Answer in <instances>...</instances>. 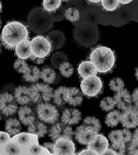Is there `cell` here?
Segmentation results:
<instances>
[{"label": "cell", "mask_w": 138, "mask_h": 155, "mask_svg": "<svg viewBox=\"0 0 138 155\" xmlns=\"http://www.w3.org/2000/svg\"><path fill=\"white\" fill-rule=\"evenodd\" d=\"M28 37H30V32L27 26L21 21H17V20L7 23L2 27L0 35L2 45L8 50L14 49L23 40H27Z\"/></svg>", "instance_id": "6da1fadb"}, {"label": "cell", "mask_w": 138, "mask_h": 155, "mask_svg": "<svg viewBox=\"0 0 138 155\" xmlns=\"http://www.w3.org/2000/svg\"><path fill=\"white\" fill-rule=\"evenodd\" d=\"M88 61L96 68L97 72L106 74L111 71L116 64V54L110 48L99 45L91 51Z\"/></svg>", "instance_id": "7a4b0ae2"}, {"label": "cell", "mask_w": 138, "mask_h": 155, "mask_svg": "<svg viewBox=\"0 0 138 155\" xmlns=\"http://www.w3.org/2000/svg\"><path fill=\"white\" fill-rule=\"evenodd\" d=\"M30 44H31V51H32V56L30 59H33V58L45 59L52 51L50 40L43 35H38L36 37H33L30 40Z\"/></svg>", "instance_id": "3957f363"}, {"label": "cell", "mask_w": 138, "mask_h": 155, "mask_svg": "<svg viewBox=\"0 0 138 155\" xmlns=\"http://www.w3.org/2000/svg\"><path fill=\"white\" fill-rule=\"evenodd\" d=\"M31 96H32V103H47L52 101L53 89L50 84L37 82L30 87Z\"/></svg>", "instance_id": "277c9868"}, {"label": "cell", "mask_w": 138, "mask_h": 155, "mask_svg": "<svg viewBox=\"0 0 138 155\" xmlns=\"http://www.w3.org/2000/svg\"><path fill=\"white\" fill-rule=\"evenodd\" d=\"M37 117L39 121L44 122L45 124H53L56 122H58L59 120V110L57 109V107L54 104L50 103H39L37 104Z\"/></svg>", "instance_id": "5b68a950"}, {"label": "cell", "mask_w": 138, "mask_h": 155, "mask_svg": "<svg viewBox=\"0 0 138 155\" xmlns=\"http://www.w3.org/2000/svg\"><path fill=\"white\" fill-rule=\"evenodd\" d=\"M83 95L88 97H96L98 96L103 90V81L98 76H91L88 78H83L80 82V88Z\"/></svg>", "instance_id": "8992f818"}, {"label": "cell", "mask_w": 138, "mask_h": 155, "mask_svg": "<svg viewBox=\"0 0 138 155\" xmlns=\"http://www.w3.org/2000/svg\"><path fill=\"white\" fill-rule=\"evenodd\" d=\"M30 23L33 27V30L40 33L50 28L52 19L47 14V12H45L44 10H36L30 15Z\"/></svg>", "instance_id": "52a82bcc"}, {"label": "cell", "mask_w": 138, "mask_h": 155, "mask_svg": "<svg viewBox=\"0 0 138 155\" xmlns=\"http://www.w3.org/2000/svg\"><path fill=\"white\" fill-rule=\"evenodd\" d=\"M47 134L51 137V140L54 142L59 139H73V128L71 126L64 124L63 122H56L51 124V127L47 130Z\"/></svg>", "instance_id": "ba28073f"}, {"label": "cell", "mask_w": 138, "mask_h": 155, "mask_svg": "<svg viewBox=\"0 0 138 155\" xmlns=\"http://www.w3.org/2000/svg\"><path fill=\"white\" fill-rule=\"evenodd\" d=\"M18 111V103L12 94L1 92L0 94V113L5 116L11 117Z\"/></svg>", "instance_id": "9c48e42d"}, {"label": "cell", "mask_w": 138, "mask_h": 155, "mask_svg": "<svg viewBox=\"0 0 138 155\" xmlns=\"http://www.w3.org/2000/svg\"><path fill=\"white\" fill-rule=\"evenodd\" d=\"M120 123L125 129H136L138 126V111L136 105H131L120 113Z\"/></svg>", "instance_id": "30bf717a"}, {"label": "cell", "mask_w": 138, "mask_h": 155, "mask_svg": "<svg viewBox=\"0 0 138 155\" xmlns=\"http://www.w3.org/2000/svg\"><path fill=\"white\" fill-rule=\"evenodd\" d=\"M52 155H72L75 153V144L71 139H59L54 141Z\"/></svg>", "instance_id": "8fae6325"}, {"label": "cell", "mask_w": 138, "mask_h": 155, "mask_svg": "<svg viewBox=\"0 0 138 155\" xmlns=\"http://www.w3.org/2000/svg\"><path fill=\"white\" fill-rule=\"evenodd\" d=\"M113 102H114V108L118 109V111H124L127 108H130L132 104V100H131V94L130 91H127L126 89L114 92V96L112 97Z\"/></svg>", "instance_id": "7c38bea8"}, {"label": "cell", "mask_w": 138, "mask_h": 155, "mask_svg": "<svg viewBox=\"0 0 138 155\" xmlns=\"http://www.w3.org/2000/svg\"><path fill=\"white\" fill-rule=\"evenodd\" d=\"M131 136H132V131L130 129H114L111 130L108 135V140L109 142H111V144H126V143L130 142L131 140Z\"/></svg>", "instance_id": "4fadbf2b"}, {"label": "cell", "mask_w": 138, "mask_h": 155, "mask_svg": "<svg viewBox=\"0 0 138 155\" xmlns=\"http://www.w3.org/2000/svg\"><path fill=\"white\" fill-rule=\"evenodd\" d=\"M12 141L18 143L21 148H24L27 152V149L31 146L39 143V137L36 136V135H33V134H31V133H28V131H21V133L12 136Z\"/></svg>", "instance_id": "5bb4252c"}, {"label": "cell", "mask_w": 138, "mask_h": 155, "mask_svg": "<svg viewBox=\"0 0 138 155\" xmlns=\"http://www.w3.org/2000/svg\"><path fill=\"white\" fill-rule=\"evenodd\" d=\"M109 146H110V142H109L108 137L105 135L101 134V133H98V134L95 135L92 141L88 144V149H90V150H92V152H95V153H97V154L99 155L104 150H106L108 148H110Z\"/></svg>", "instance_id": "9a60e30c"}, {"label": "cell", "mask_w": 138, "mask_h": 155, "mask_svg": "<svg viewBox=\"0 0 138 155\" xmlns=\"http://www.w3.org/2000/svg\"><path fill=\"white\" fill-rule=\"evenodd\" d=\"M60 120L64 124L72 127L82 121V113L75 108H67V109H64V111L60 115Z\"/></svg>", "instance_id": "2e32d148"}, {"label": "cell", "mask_w": 138, "mask_h": 155, "mask_svg": "<svg viewBox=\"0 0 138 155\" xmlns=\"http://www.w3.org/2000/svg\"><path fill=\"white\" fill-rule=\"evenodd\" d=\"M65 103L70 104L71 107H78L83 103V94L79 90V88H66L65 91Z\"/></svg>", "instance_id": "e0dca14e"}, {"label": "cell", "mask_w": 138, "mask_h": 155, "mask_svg": "<svg viewBox=\"0 0 138 155\" xmlns=\"http://www.w3.org/2000/svg\"><path fill=\"white\" fill-rule=\"evenodd\" d=\"M95 135L96 134L93 131H91L88 128H86L83 124L82 126H78L77 129L75 130V134H73L75 140L80 143V144H84V146H88V143L92 141V139L95 137Z\"/></svg>", "instance_id": "ac0fdd59"}, {"label": "cell", "mask_w": 138, "mask_h": 155, "mask_svg": "<svg viewBox=\"0 0 138 155\" xmlns=\"http://www.w3.org/2000/svg\"><path fill=\"white\" fill-rule=\"evenodd\" d=\"M13 96H14L17 103L21 104V105H27V104L32 103V96H31L30 87L19 85L18 88H15Z\"/></svg>", "instance_id": "d6986e66"}, {"label": "cell", "mask_w": 138, "mask_h": 155, "mask_svg": "<svg viewBox=\"0 0 138 155\" xmlns=\"http://www.w3.org/2000/svg\"><path fill=\"white\" fill-rule=\"evenodd\" d=\"M18 120L20 121L21 124L28 127L31 123H33L37 120L36 113L28 105H23L21 108H18Z\"/></svg>", "instance_id": "ffe728a7"}, {"label": "cell", "mask_w": 138, "mask_h": 155, "mask_svg": "<svg viewBox=\"0 0 138 155\" xmlns=\"http://www.w3.org/2000/svg\"><path fill=\"white\" fill-rule=\"evenodd\" d=\"M14 53L17 56L18 59H30L31 56H32V51H31V44H30V40H23L21 43H19L15 48H14Z\"/></svg>", "instance_id": "44dd1931"}, {"label": "cell", "mask_w": 138, "mask_h": 155, "mask_svg": "<svg viewBox=\"0 0 138 155\" xmlns=\"http://www.w3.org/2000/svg\"><path fill=\"white\" fill-rule=\"evenodd\" d=\"M78 74L82 78H88L91 76H97V70L90 61H83L78 65Z\"/></svg>", "instance_id": "7402d4cb"}, {"label": "cell", "mask_w": 138, "mask_h": 155, "mask_svg": "<svg viewBox=\"0 0 138 155\" xmlns=\"http://www.w3.org/2000/svg\"><path fill=\"white\" fill-rule=\"evenodd\" d=\"M5 129H6L5 131L12 137V136L23 131V124L20 123V121L18 118L10 117V118H7V121L5 123Z\"/></svg>", "instance_id": "603a6c76"}, {"label": "cell", "mask_w": 138, "mask_h": 155, "mask_svg": "<svg viewBox=\"0 0 138 155\" xmlns=\"http://www.w3.org/2000/svg\"><path fill=\"white\" fill-rule=\"evenodd\" d=\"M47 130H49L47 126H46L44 122L39 121V120H36L33 123H31V124L27 127V131L31 133V134H33V135H36L38 137L45 136V135L47 134Z\"/></svg>", "instance_id": "cb8c5ba5"}, {"label": "cell", "mask_w": 138, "mask_h": 155, "mask_svg": "<svg viewBox=\"0 0 138 155\" xmlns=\"http://www.w3.org/2000/svg\"><path fill=\"white\" fill-rule=\"evenodd\" d=\"M40 79L43 81V83L46 84L54 83L57 81V74L54 69L51 66H44L43 69H40Z\"/></svg>", "instance_id": "d4e9b609"}, {"label": "cell", "mask_w": 138, "mask_h": 155, "mask_svg": "<svg viewBox=\"0 0 138 155\" xmlns=\"http://www.w3.org/2000/svg\"><path fill=\"white\" fill-rule=\"evenodd\" d=\"M1 155H26V150L24 148H21L18 143H15L11 140L4 147Z\"/></svg>", "instance_id": "484cf974"}, {"label": "cell", "mask_w": 138, "mask_h": 155, "mask_svg": "<svg viewBox=\"0 0 138 155\" xmlns=\"http://www.w3.org/2000/svg\"><path fill=\"white\" fill-rule=\"evenodd\" d=\"M47 39L50 40L52 49H59L62 48L65 41V37L60 31H52L50 35L47 36Z\"/></svg>", "instance_id": "4316f807"}, {"label": "cell", "mask_w": 138, "mask_h": 155, "mask_svg": "<svg viewBox=\"0 0 138 155\" xmlns=\"http://www.w3.org/2000/svg\"><path fill=\"white\" fill-rule=\"evenodd\" d=\"M120 123V111L118 110H111L105 116V124L110 128H116Z\"/></svg>", "instance_id": "83f0119b"}, {"label": "cell", "mask_w": 138, "mask_h": 155, "mask_svg": "<svg viewBox=\"0 0 138 155\" xmlns=\"http://www.w3.org/2000/svg\"><path fill=\"white\" fill-rule=\"evenodd\" d=\"M83 126H85L86 128H88L91 131H93L95 134H98L101 131V121L95 116L85 117L84 121H83Z\"/></svg>", "instance_id": "f1b7e54d"}, {"label": "cell", "mask_w": 138, "mask_h": 155, "mask_svg": "<svg viewBox=\"0 0 138 155\" xmlns=\"http://www.w3.org/2000/svg\"><path fill=\"white\" fill-rule=\"evenodd\" d=\"M23 79L28 82V83H37L38 81L40 79V69L38 68L37 65H32L30 66V70L27 71V74H25L23 76Z\"/></svg>", "instance_id": "f546056e"}, {"label": "cell", "mask_w": 138, "mask_h": 155, "mask_svg": "<svg viewBox=\"0 0 138 155\" xmlns=\"http://www.w3.org/2000/svg\"><path fill=\"white\" fill-rule=\"evenodd\" d=\"M65 91H66V87H59L58 89L53 90L52 101L54 102L56 107H64V104H65Z\"/></svg>", "instance_id": "4dcf8cb0"}, {"label": "cell", "mask_w": 138, "mask_h": 155, "mask_svg": "<svg viewBox=\"0 0 138 155\" xmlns=\"http://www.w3.org/2000/svg\"><path fill=\"white\" fill-rule=\"evenodd\" d=\"M62 5V0H43V10L45 12L51 13V12H56Z\"/></svg>", "instance_id": "1f68e13d"}, {"label": "cell", "mask_w": 138, "mask_h": 155, "mask_svg": "<svg viewBox=\"0 0 138 155\" xmlns=\"http://www.w3.org/2000/svg\"><path fill=\"white\" fill-rule=\"evenodd\" d=\"M64 17H65L69 21L75 24V23H78L79 19H80V12H79V10H78L77 7H69V8L65 10Z\"/></svg>", "instance_id": "d6a6232c"}, {"label": "cell", "mask_w": 138, "mask_h": 155, "mask_svg": "<svg viewBox=\"0 0 138 155\" xmlns=\"http://www.w3.org/2000/svg\"><path fill=\"white\" fill-rule=\"evenodd\" d=\"M26 155H52L45 148V147H43L41 144H33V146H31L28 149H27V152H26Z\"/></svg>", "instance_id": "836d02e7"}, {"label": "cell", "mask_w": 138, "mask_h": 155, "mask_svg": "<svg viewBox=\"0 0 138 155\" xmlns=\"http://www.w3.org/2000/svg\"><path fill=\"white\" fill-rule=\"evenodd\" d=\"M30 66L31 65H28L26 63V61H23V59H18L17 58V61L13 63V69L17 71V72H19L20 75H25L27 74V71L30 70Z\"/></svg>", "instance_id": "e575fe53"}, {"label": "cell", "mask_w": 138, "mask_h": 155, "mask_svg": "<svg viewBox=\"0 0 138 155\" xmlns=\"http://www.w3.org/2000/svg\"><path fill=\"white\" fill-rule=\"evenodd\" d=\"M109 88H110L113 92H118V91L125 89V83H124V81L120 77L112 78V79L109 82Z\"/></svg>", "instance_id": "d590c367"}, {"label": "cell", "mask_w": 138, "mask_h": 155, "mask_svg": "<svg viewBox=\"0 0 138 155\" xmlns=\"http://www.w3.org/2000/svg\"><path fill=\"white\" fill-rule=\"evenodd\" d=\"M65 62H69V61H67V56L64 54L63 52H56L51 58V63L57 69H59V66Z\"/></svg>", "instance_id": "8d00e7d4"}, {"label": "cell", "mask_w": 138, "mask_h": 155, "mask_svg": "<svg viewBox=\"0 0 138 155\" xmlns=\"http://www.w3.org/2000/svg\"><path fill=\"white\" fill-rule=\"evenodd\" d=\"M59 71H60V75L63 77L70 78L73 75V72H75V68H73V65L71 64L70 62H65V63H63L59 66Z\"/></svg>", "instance_id": "74e56055"}, {"label": "cell", "mask_w": 138, "mask_h": 155, "mask_svg": "<svg viewBox=\"0 0 138 155\" xmlns=\"http://www.w3.org/2000/svg\"><path fill=\"white\" fill-rule=\"evenodd\" d=\"M99 107H101V109L103 111H106V113H109V111H111L114 109V102H113V98L111 96H106V97H104L103 100L101 101V103H99Z\"/></svg>", "instance_id": "f35d334b"}, {"label": "cell", "mask_w": 138, "mask_h": 155, "mask_svg": "<svg viewBox=\"0 0 138 155\" xmlns=\"http://www.w3.org/2000/svg\"><path fill=\"white\" fill-rule=\"evenodd\" d=\"M101 6L105 11L108 12H112V11H116L118 7H119V2L118 0H101Z\"/></svg>", "instance_id": "ab89813d"}, {"label": "cell", "mask_w": 138, "mask_h": 155, "mask_svg": "<svg viewBox=\"0 0 138 155\" xmlns=\"http://www.w3.org/2000/svg\"><path fill=\"white\" fill-rule=\"evenodd\" d=\"M12 140V137L6 133V131H0V155L2 154L4 147Z\"/></svg>", "instance_id": "60d3db41"}, {"label": "cell", "mask_w": 138, "mask_h": 155, "mask_svg": "<svg viewBox=\"0 0 138 155\" xmlns=\"http://www.w3.org/2000/svg\"><path fill=\"white\" fill-rule=\"evenodd\" d=\"M43 147H45L51 154H53V149H54V143L53 142H45L43 144Z\"/></svg>", "instance_id": "b9f144b4"}, {"label": "cell", "mask_w": 138, "mask_h": 155, "mask_svg": "<svg viewBox=\"0 0 138 155\" xmlns=\"http://www.w3.org/2000/svg\"><path fill=\"white\" fill-rule=\"evenodd\" d=\"M78 155H98V154L86 148V149H83V150H80V152L78 153Z\"/></svg>", "instance_id": "7bdbcfd3"}, {"label": "cell", "mask_w": 138, "mask_h": 155, "mask_svg": "<svg viewBox=\"0 0 138 155\" xmlns=\"http://www.w3.org/2000/svg\"><path fill=\"white\" fill-rule=\"evenodd\" d=\"M137 92H138V90L137 89H135L133 90V92H132V95H131V100H132V104L133 105H136L137 107Z\"/></svg>", "instance_id": "ee69618b"}, {"label": "cell", "mask_w": 138, "mask_h": 155, "mask_svg": "<svg viewBox=\"0 0 138 155\" xmlns=\"http://www.w3.org/2000/svg\"><path fill=\"white\" fill-rule=\"evenodd\" d=\"M99 155H117V154H116V152L113 150L112 148H108L106 150H104V152Z\"/></svg>", "instance_id": "f6af8a7d"}, {"label": "cell", "mask_w": 138, "mask_h": 155, "mask_svg": "<svg viewBox=\"0 0 138 155\" xmlns=\"http://www.w3.org/2000/svg\"><path fill=\"white\" fill-rule=\"evenodd\" d=\"M32 61H33L36 64H43V63L45 62V59H39V58H33Z\"/></svg>", "instance_id": "bcb514c9"}, {"label": "cell", "mask_w": 138, "mask_h": 155, "mask_svg": "<svg viewBox=\"0 0 138 155\" xmlns=\"http://www.w3.org/2000/svg\"><path fill=\"white\" fill-rule=\"evenodd\" d=\"M133 0H118V2L119 4H123V5H127V4H130V2H132Z\"/></svg>", "instance_id": "7dc6e473"}, {"label": "cell", "mask_w": 138, "mask_h": 155, "mask_svg": "<svg viewBox=\"0 0 138 155\" xmlns=\"http://www.w3.org/2000/svg\"><path fill=\"white\" fill-rule=\"evenodd\" d=\"M88 2H92V4H98V2H101V0H88Z\"/></svg>", "instance_id": "c3c4849f"}, {"label": "cell", "mask_w": 138, "mask_h": 155, "mask_svg": "<svg viewBox=\"0 0 138 155\" xmlns=\"http://www.w3.org/2000/svg\"><path fill=\"white\" fill-rule=\"evenodd\" d=\"M70 0H62V2H69Z\"/></svg>", "instance_id": "681fc988"}, {"label": "cell", "mask_w": 138, "mask_h": 155, "mask_svg": "<svg viewBox=\"0 0 138 155\" xmlns=\"http://www.w3.org/2000/svg\"><path fill=\"white\" fill-rule=\"evenodd\" d=\"M1 8H2V5H1V1H0V12H1Z\"/></svg>", "instance_id": "f907efd6"}, {"label": "cell", "mask_w": 138, "mask_h": 155, "mask_svg": "<svg viewBox=\"0 0 138 155\" xmlns=\"http://www.w3.org/2000/svg\"><path fill=\"white\" fill-rule=\"evenodd\" d=\"M0 121H1V113H0Z\"/></svg>", "instance_id": "816d5d0a"}, {"label": "cell", "mask_w": 138, "mask_h": 155, "mask_svg": "<svg viewBox=\"0 0 138 155\" xmlns=\"http://www.w3.org/2000/svg\"><path fill=\"white\" fill-rule=\"evenodd\" d=\"M72 155H78V154H75H75H72Z\"/></svg>", "instance_id": "f5cc1de1"}]
</instances>
